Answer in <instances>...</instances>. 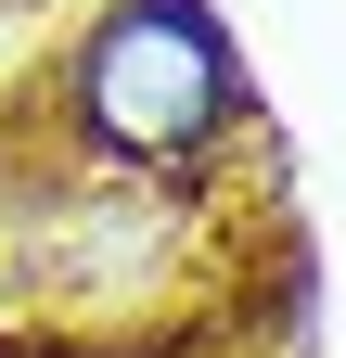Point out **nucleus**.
<instances>
[{"label": "nucleus", "mask_w": 346, "mask_h": 358, "mask_svg": "<svg viewBox=\"0 0 346 358\" xmlns=\"http://www.w3.org/2000/svg\"><path fill=\"white\" fill-rule=\"evenodd\" d=\"M77 141L103 166H193L231 141V38L205 0H103L90 38L64 52Z\"/></svg>", "instance_id": "f257e3e1"}]
</instances>
